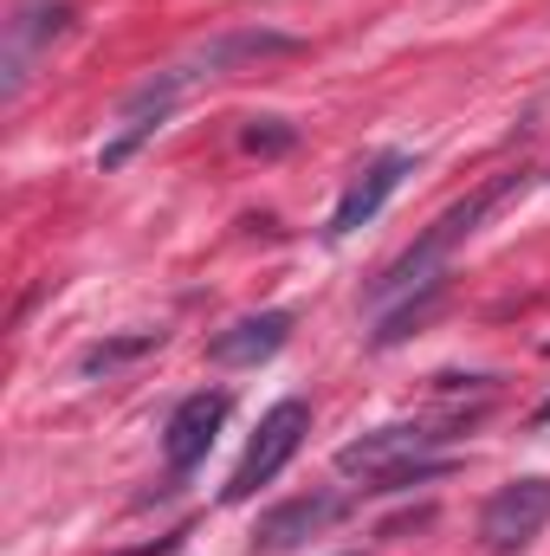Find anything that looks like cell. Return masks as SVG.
Segmentation results:
<instances>
[{"mask_svg": "<svg viewBox=\"0 0 550 556\" xmlns=\"http://www.w3.org/2000/svg\"><path fill=\"white\" fill-rule=\"evenodd\" d=\"M545 350H550V343H545Z\"/></svg>", "mask_w": 550, "mask_h": 556, "instance_id": "16", "label": "cell"}, {"mask_svg": "<svg viewBox=\"0 0 550 556\" xmlns=\"http://www.w3.org/2000/svg\"><path fill=\"white\" fill-rule=\"evenodd\" d=\"M304 433H311V402H304V395L273 402V408L260 415V433L247 440V453H240V466H234V479H227V492H221V498H227V505L260 498V485H273L278 472L298 459Z\"/></svg>", "mask_w": 550, "mask_h": 556, "instance_id": "3", "label": "cell"}, {"mask_svg": "<svg viewBox=\"0 0 550 556\" xmlns=\"http://www.w3.org/2000/svg\"><path fill=\"white\" fill-rule=\"evenodd\" d=\"M304 39L298 33H278V26H234V33H214L195 59H182V72L201 85V78H227V72H247V65H266V59H298Z\"/></svg>", "mask_w": 550, "mask_h": 556, "instance_id": "6", "label": "cell"}, {"mask_svg": "<svg viewBox=\"0 0 550 556\" xmlns=\"http://www.w3.org/2000/svg\"><path fill=\"white\" fill-rule=\"evenodd\" d=\"M240 149L247 155H285V149H298V124H285V117H247L240 124Z\"/></svg>", "mask_w": 550, "mask_h": 556, "instance_id": "13", "label": "cell"}, {"mask_svg": "<svg viewBox=\"0 0 550 556\" xmlns=\"http://www.w3.org/2000/svg\"><path fill=\"white\" fill-rule=\"evenodd\" d=\"M227 415H234V395H227V389H195V395L175 402V415H168V427H162L168 479H188V472L214 453V440H221Z\"/></svg>", "mask_w": 550, "mask_h": 556, "instance_id": "4", "label": "cell"}, {"mask_svg": "<svg viewBox=\"0 0 550 556\" xmlns=\"http://www.w3.org/2000/svg\"><path fill=\"white\" fill-rule=\"evenodd\" d=\"M440 472H453V459H434V453H427V459H414V466H396L389 479H376L370 492H409V485H427V479H440Z\"/></svg>", "mask_w": 550, "mask_h": 556, "instance_id": "14", "label": "cell"}, {"mask_svg": "<svg viewBox=\"0 0 550 556\" xmlns=\"http://www.w3.org/2000/svg\"><path fill=\"white\" fill-rule=\"evenodd\" d=\"M440 298H447V273L427 278V285H414L409 298H396V304L383 311V324L370 330V343H376V350H396L402 337H414V324H427V311H434Z\"/></svg>", "mask_w": 550, "mask_h": 556, "instance_id": "11", "label": "cell"}, {"mask_svg": "<svg viewBox=\"0 0 550 556\" xmlns=\"http://www.w3.org/2000/svg\"><path fill=\"white\" fill-rule=\"evenodd\" d=\"M65 26H72V7H20V20L7 26V98L26 85L39 46H52Z\"/></svg>", "mask_w": 550, "mask_h": 556, "instance_id": "10", "label": "cell"}, {"mask_svg": "<svg viewBox=\"0 0 550 556\" xmlns=\"http://www.w3.org/2000/svg\"><path fill=\"white\" fill-rule=\"evenodd\" d=\"M518 188H525V168H505V175H492L486 188H473L466 201H453V207H447L421 240H414L402 260H389V266H383V278L370 285V304H396V298H409L414 285L440 278V273H447V260H453V247H466V240H473V233H479V227H486L512 194H518Z\"/></svg>", "mask_w": 550, "mask_h": 556, "instance_id": "1", "label": "cell"}, {"mask_svg": "<svg viewBox=\"0 0 550 556\" xmlns=\"http://www.w3.org/2000/svg\"><path fill=\"white\" fill-rule=\"evenodd\" d=\"M532 420H538V427H550V402H545V408H538V415H532Z\"/></svg>", "mask_w": 550, "mask_h": 556, "instance_id": "15", "label": "cell"}, {"mask_svg": "<svg viewBox=\"0 0 550 556\" xmlns=\"http://www.w3.org/2000/svg\"><path fill=\"white\" fill-rule=\"evenodd\" d=\"M343 511H350L343 492H298V498H285V505H273V511H260V525H253V556L298 551V544L324 538Z\"/></svg>", "mask_w": 550, "mask_h": 556, "instance_id": "7", "label": "cell"}, {"mask_svg": "<svg viewBox=\"0 0 550 556\" xmlns=\"http://www.w3.org/2000/svg\"><path fill=\"white\" fill-rule=\"evenodd\" d=\"M550 525V479H512V485H499L492 498H486V511H479V544L486 551H525L538 531Z\"/></svg>", "mask_w": 550, "mask_h": 556, "instance_id": "5", "label": "cell"}, {"mask_svg": "<svg viewBox=\"0 0 550 556\" xmlns=\"http://www.w3.org/2000/svg\"><path fill=\"white\" fill-rule=\"evenodd\" d=\"M155 343H162V330H130V337H104V343H85V350H78V376H117V369L142 363Z\"/></svg>", "mask_w": 550, "mask_h": 556, "instance_id": "12", "label": "cell"}, {"mask_svg": "<svg viewBox=\"0 0 550 556\" xmlns=\"http://www.w3.org/2000/svg\"><path fill=\"white\" fill-rule=\"evenodd\" d=\"M473 415H453V420H389V427H370V433H357V440H343L337 446V472L343 479H363V492L376 485V479H389L396 466H414V459H427V453H440L453 433H466Z\"/></svg>", "mask_w": 550, "mask_h": 556, "instance_id": "2", "label": "cell"}, {"mask_svg": "<svg viewBox=\"0 0 550 556\" xmlns=\"http://www.w3.org/2000/svg\"><path fill=\"white\" fill-rule=\"evenodd\" d=\"M291 311L285 304H273V311H253V317H240V324H227L214 343H208V356L221 363V369H253V363H266V356H278L285 343H291Z\"/></svg>", "mask_w": 550, "mask_h": 556, "instance_id": "9", "label": "cell"}, {"mask_svg": "<svg viewBox=\"0 0 550 556\" xmlns=\"http://www.w3.org/2000/svg\"><path fill=\"white\" fill-rule=\"evenodd\" d=\"M409 175H414V155H409V149H383V155H376V162H370V168H363L350 188H343V201H337V214H330L324 240L337 247V240H350L357 227H370V220L389 207V194H396Z\"/></svg>", "mask_w": 550, "mask_h": 556, "instance_id": "8", "label": "cell"}]
</instances>
